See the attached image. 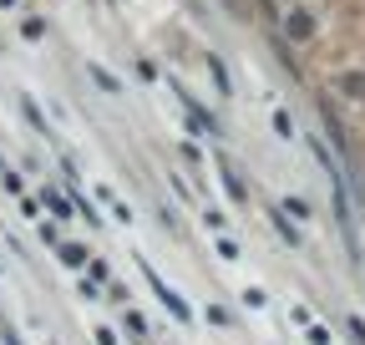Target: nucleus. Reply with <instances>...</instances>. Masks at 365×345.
<instances>
[{
  "instance_id": "nucleus-6",
  "label": "nucleus",
  "mask_w": 365,
  "mask_h": 345,
  "mask_svg": "<svg viewBox=\"0 0 365 345\" xmlns=\"http://www.w3.org/2000/svg\"><path fill=\"white\" fill-rule=\"evenodd\" d=\"M350 330H355V340L365 345V320H350Z\"/></svg>"
},
{
  "instance_id": "nucleus-7",
  "label": "nucleus",
  "mask_w": 365,
  "mask_h": 345,
  "mask_svg": "<svg viewBox=\"0 0 365 345\" xmlns=\"http://www.w3.org/2000/svg\"><path fill=\"white\" fill-rule=\"evenodd\" d=\"M0 340H5V345H21V340H16V330H10V325L0 330Z\"/></svg>"
},
{
  "instance_id": "nucleus-5",
  "label": "nucleus",
  "mask_w": 365,
  "mask_h": 345,
  "mask_svg": "<svg viewBox=\"0 0 365 345\" xmlns=\"http://www.w3.org/2000/svg\"><path fill=\"white\" fill-rule=\"evenodd\" d=\"M46 209L61 213V219H67V213H76V209H67V198H56V193H46Z\"/></svg>"
},
{
  "instance_id": "nucleus-2",
  "label": "nucleus",
  "mask_w": 365,
  "mask_h": 345,
  "mask_svg": "<svg viewBox=\"0 0 365 345\" xmlns=\"http://www.w3.org/2000/svg\"><path fill=\"white\" fill-rule=\"evenodd\" d=\"M21 107H25V117H31V127H36V132H46V117H41V107H36L31 97H21Z\"/></svg>"
},
{
  "instance_id": "nucleus-8",
  "label": "nucleus",
  "mask_w": 365,
  "mask_h": 345,
  "mask_svg": "<svg viewBox=\"0 0 365 345\" xmlns=\"http://www.w3.org/2000/svg\"><path fill=\"white\" fill-rule=\"evenodd\" d=\"M97 340H102V345H117V340H112V330H97Z\"/></svg>"
},
{
  "instance_id": "nucleus-1",
  "label": "nucleus",
  "mask_w": 365,
  "mask_h": 345,
  "mask_svg": "<svg viewBox=\"0 0 365 345\" xmlns=\"http://www.w3.org/2000/svg\"><path fill=\"white\" fill-rule=\"evenodd\" d=\"M142 279H148V285H152V295H158V300L167 305V310H173V320H178V325H193V310L182 305V295H178V289H167V279H163L158 270H152L148 259H142Z\"/></svg>"
},
{
  "instance_id": "nucleus-4",
  "label": "nucleus",
  "mask_w": 365,
  "mask_h": 345,
  "mask_svg": "<svg viewBox=\"0 0 365 345\" xmlns=\"http://www.w3.org/2000/svg\"><path fill=\"white\" fill-rule=\"evenodd\" d=\"M274 228H279V234H284V239H290V249H299V234H294V228H290V219H279V213H274Z\"/></svg>"
},
{
  "instance_id": "nucleus-3",
  "label": "nucleus",
  "mask_w": 365,
  "mask_h": 345,
  "mask_svg": "<svg viewBox=\"0 0 365 345\" xmlns=\"http://www.w3.org/2000/svg\"><path fill=\"white\" fill-rule=\"evenodd\" d=\"M61 249V259H67V264H86V249L82 244H56Z\"/></svg>"
}]
</instances>
